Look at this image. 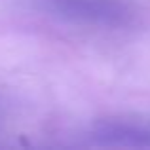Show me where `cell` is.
I'll return each instance as SVG.
<instances>
[]
</instances>
